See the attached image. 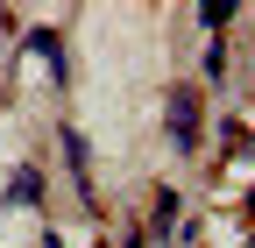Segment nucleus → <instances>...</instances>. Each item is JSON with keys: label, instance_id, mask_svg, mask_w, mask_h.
Masks as SVG:
<instances>
[{"label": "nucleus", "instance_id": "f257e3e1", "mask_svg": "<svg viewBox=\"0 0 255 248\" xmlns=\"http://www.w3.org/2000/svg\"><path fill=\"white\" fill-rule=\"evenodd\" d=\"M163 114H170V142L184 149V156H191V149H199V100H191V92L177 85V92H170V107H163Z\"/></svg>", "mask_w": 255, "mask_h": 248}, {"label": "nucleus", "instance_id": "f03ea898", "mask_svg": "<svg viewBox=\"0 0 255 248\" xmlns=\"http://www.w3.org/2000/svg\"><path fill=\"white\" fill-rule=\"evenodd\" d=\"M28 50H36V57H43V64H50V78L64 85V43L50 36V28H28Z\"/></svg>", "mask_w": 255, "mask_h": 248}, {"label": "nucleus", "instance_id": "7ed1b4c3", "mask_svg": "<svg viewBox=\"0 0 255 248\" xmlns=\"http://www.w3.org/2000/svg\"><path fill=\"white\" fill-rule=\"evenodd\" d=\"M36 199H43V177L36 170H14L7 177V206H36Z\"/></svg>", "mask_w": 255, "mask_h": 248}, {"label": "nucleus", "instance_id": "20e7f679", "mask_svg": "<svg viewBox=\"0 0 255 248\" xmlns=\"http://www.w3.org/2000/svg\"><path fill=\"white\" fill-rule=\"evenodd\" d=\"M64 156H71V170H78V192H85V163H92V142H85L78 128H64Z\"/></svg>", "mask_w": 255, "mask_h": 248}, {"label": "nucleus", "instance_id": "39448f33", "mask_svg": "<svg viewBox=\"0 0 255 248\" xmlns=\"http://www.w3.org/2000/svg\"><path fill=\"white\" fill-rule=\"evenodd\" d=\"M177 227V192H156V234Z\"/></svg>", "mask_w": 255, "mask_h": 248}, {"label": "nucleus", "instance_id": "423d86ee", "mask_svg": "<svg viewBox=\"0 0 255 248\" xmlns=\"http://www.w3.org/2000/svg\"><path fill=\"white\" fill-rule=\"evenodd\" d=\"M199 21H206V28H227V21H234V0H206Z\"/></svg>", "mask_w": 255, "mask_h": 248}, {"label": "nucleus", "instance_id": "0eeeda50", "mask_svg": "<svg viewBox=\"0 0 255 248\" xmlns=\"http://www.w3.org/2000/svg\"><path fill=\"white\" fill-rule=\"evenodd\" d=\"M121 248H142V234H135V241H121Z\"/></svg>", "mask_w": 255, "mask_h": 248}, {"label": "nucleus", "instance_id": "6e6552de", "mask_svg": "<svg viewBox=\"0 0 255 248\" xmlns=\"http://www.w3.org/2000/svg\"><path fill=\"white\" fill-rule=\"evenodd\" d=\"M248 213H255V184H248Z\"/></svg>", "mask_w": 255, "mask_h": 248}, {"label": "nucleus", "instance_id": "1a4fd4ad", "mask_svg": "<svg viewBox=\"0 0 255 248\" xmlns=\"http://www.w3.org/2000/svg\"><path fill=\"white\" fill-rule=\"evenodd\" d=\"M43 248H64V241H57V234H50V241H43Z\"/></svg>", "mask_w": 255, "mask_h": 248}]
</instances>
